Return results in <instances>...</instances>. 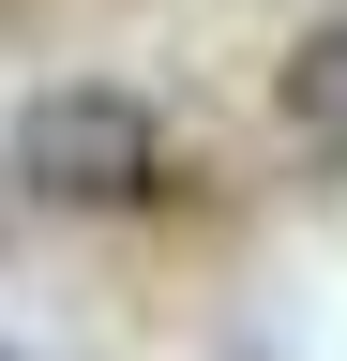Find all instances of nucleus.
Segmentation results:
<instances>
[{"label": "nucleus", "instance_id": "nucleus-1", "mask_svg": "<svg viewBox=\"0 0 347 361\" xmlns=\"http://www.w3.org/2000/svg\"><path fill=\"white\" fill-rule=\"evenodd\" d=\"M0 166H16L30 211H136L151 180H166V121L136 106V90L76 75V90H30V106H16Z\"/></svg>", "mask_w": 347, "mask_h": 361}, {"label": "nucleus", "instance_id": "nucleus-2", "mask_svg": "<svg viewBox=\"0 0 347 361\" xmlns=\"http://www.w3.org/2000/svg\"><path fill=\"white\" fill-rule=\"evenodd\" d=\"M287 135L302 151H347V16L287 45Z\"/></svg>", "mask_w": 347, "mask_h": 361}, {"label": "nucleus", "instance_id": "nucleus-3", "mask_svg": "<svg viewBox=\"0 0 347 361\" xmlns=\"http://www.w3.org/2000/svg\"><path fill=\"white\" fill-rule=\"evenodd\" d=\"M0 361H16V346H0Z\"/></svg>", "mask_w": 347, "mask_h": 361}]
</instances>
